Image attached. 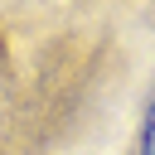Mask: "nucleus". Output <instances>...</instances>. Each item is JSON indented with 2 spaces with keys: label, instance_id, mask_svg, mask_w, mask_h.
I'll return each mask as SVG.
<instances>
[{
  "label": "nucleus",
  "instance_id": "nucleus-1",
  "mask_svg": "<svg viewBox=\"0 0 155 155\" xmlns=\"http://www.w3.org/2000/svg\"><path fill=\"white\" fill-rule=\"evenodd\" d=\"M140 155H155V102H150L145 126H140Z\"/></svg>",
  "mask_w": 155,
  "mask_h": 155
}]
</instances>
